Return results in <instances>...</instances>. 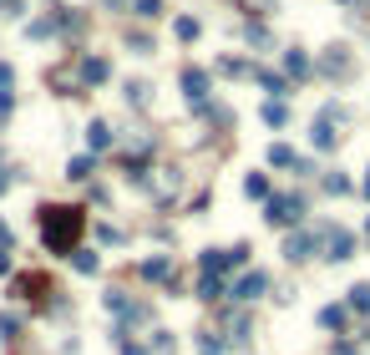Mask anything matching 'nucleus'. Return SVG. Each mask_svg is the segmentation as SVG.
<instances>
[{
	"label": "nucleus",
	"mask_w": 370,
	"mask_h": 355,
	"mask_svg": "<svg viewBox=\"0 0 370 355\" xmlns=\"http://www.w3.org/2000/svg\"><path fill=\"white\" fill-rule=\"evenodd\" d=\"M41 234H46V244L56 254H71V244L81 234V214L76 208H46V214H41Z\"/></svg>",
	"instance_id": "nucleus-1"
},
{
	"label": "nucleus",
	"mask_w": 370,
	"mask_h": 355,
	"mask_svg": "<svg viewBox=\"0 0 370 355\" xmlns=\"http://www.w3.org/2000/svg\"><path fill=\"white\" fill-rule=\"evenodd\" d=\"M299 214H304V198H294V193L269 198V223H299Z\"/></svg>",
	"instance_id": "nucleus-2"
},
{
	"label": "nucleus",
	"mask_w": 370,
	"mask_h": 355,
	"mask_svg": "<svg viewBox=\"0 0 370 355\" xmlns=\"http://www.w3.org/2000/svg\"><path fill=\"white\" fill-rule=\"evenodd\" d=\"M183 87H188V102H203V97H208V76L188 67V71H183Z\"/></svg>",
	"instance_id": "nucleus-3"
},
{
	"label": "nucleus",
	"mask_w": 370,
	"mask_h": 355,
	"mask_svg": "<svg viewBox=\"0 0 370 355\" xmlns=\"http://www.w3.org/2000/svg\"><path fill=\"white\" fill-rule=\"evenodd\" d=\"M350 249H355V239L345 228H330V259H350Z\"/></svg>",
	"instance_id": "nucleus-4"
},
{
	"label": "nucleus",
	"mask_w": 370,
	"mask_h": 355,
	"mask_svg": "<svg viewBox=\"0 0 370 355\" xmlns=\"http://www.w3.org/2000/svg\"><path fill=\"white\" fill-rule=\"evenodd\" d=\"M233 295H238V300H259V295H264V274H244Z\"/></svg>",
	"instance_id": "nucleus-5"
},
{
	"label": "nucleus",
	"mask_w": 370,
	"mask_h": 355,
	"mask_svg": "<svg viewBox=\"0 0 370 355\" xmlns=\"http://www.w3.org/2000/svg\"><path fill=\"white\" fill-rule=\"evenodd\" d=\"M310 249H315V234H294V239L285 244V254H289V259H310Z\"/></svg>",
	"instance_id": "nucleus-6"
},
{
	"label": "nucleus",
	"mask_w": 370,
	"mask_h": 355,
	"mask_svg": "<svg viewBox=\"0 0 370 355\" xmlns=\"http://www.w3.org/2000/svg\"><path fill=\"white\" fill-rule=\"evenodd\" d=\"M219 289H224L219 274H203V279H198V300H219Z\"/></svg>",
	"instance_id": "nucleus-7"
},
{
	"label": "nucleus",
	"mask_w": 370,
	"mask_h": 355,
	"mask_svg": "<svg viewBox=\"0 0 370 355\" xmlns=\"http://www.w3.org/2000/svg\"><path fill=\"white\" fill-rule=\"evenodd\" d=\"M320 325H324V330H340V325H345V309H340V305L320 309Z\"/></svg>",
	"instance_id": "nucleus-8"
},
{
	"label": "nucleus",
	"mask_w": 370,
	"mask_h": 355,
	"mask_svg": "<svg viewBox=\"0 0 370 355\" xmlns=\"http://www.w3.org/2000/svg\"><path fill=\"white\" fill-rule=\"evenodd\" d=\"M102 76H107V61H97V56H92V61L81 67V81H102Z\"/></svg>",
	"instance_id": "nucleus-9"
},
{
	"label": "nucleus",
	"mask_w": 370,
	"mask_h": 355,
	"mask_svg": "<svg viewBox=\"0 0 370 355\" xmlns=\"http://www.w3.org/2000/svg\"><path fill=\"white\" fill-rule=\"evenodd\" d=\"M269 162H279V168H299V158L289 148H269Z\"/></svg>",
	"instance_id": "nucleus-10"
},
{
	"label": "nucleus",
	"mask_w": 370,
	"mask_h": 355,
	"mask_svg": "<svg viewBox=\"0 0 370 355\" xmlns=\"http://www.w3.org/2000/svg\"><path fill=\"white\" fill-rule=\"evenodd\" d=\"M142 274H147V279H167V259H147Z\"/></svg>",
	"instance_id": "nucleus-11"
},
{
	"label": "nucleus",
	"mask_w": 370,
	"mask_h": 355,
	"mask_svg": "<svg viewBox=\"0 0 370 355\" xmlns=\"http://www.w3.org/2000/svg\"><path fill=\"white\" fill-rule=\"evenodd\" d=\"M350 305H355V309H370V284H355V289H350Z\"/></svg>",
	"instance_id": "nucleus-12"
},
{
	"label": "nucleus",
	"mask_w": 370,
	"mask_h": 355,
	"mask_svg": "<svg viewBox=\"0 0 370 355\" xmlns=\"http://www.w3.org/2000/svg\"><path fill=\"white\" fill-rule=\"evenodd\" d=\"M264 122H269V127H279V122H285V107H279V102H264Z\"/></svg>",
	"instance_id": "nucleus-13"
},
{
	"label": "nucleus",
	"mask_w": 370,
	"mask_h": 355,
	"mask_svg": "<svg viewBox=\"0 0 370 355\" xmlns=\"http://www.w3.org/2000/svg\"><path fill=\"white\" fill-rule=\"evenodd\" d=\"M76 269H81V274H97V254H86V249H81V254H76Z\"/></svg>",
	"instance_id": "nucleus-14"
},
{
	"label": "nucleus",
	"mask_w": 370,
	"mask_h": 355,
	"mask_svg": "<svg viewBox=\"0 0 370 355\" xmlns=\"http://www.w3.org/2000/svg\"><path fill=\"white\" fill-rule=\"evenodd\" d=\"M158 11H163V0H137V15H142V20H152Z\"/></svg>",
	"instance_id": "nucleus-15"
},
{
	"label": "nucleus",
	"mask_w": 370,
	"mask_h": 355,
	"mask_svg": "<svg viewBox=\"0 0 370 355\" xmlns=\"http://www.w3.org/2000/svg\"><path fill=\"white\" fill-rule=\"evenodd\" d=\"M178 36H183V41H193V36H198V20L183 15V20H178Z\"/></svg>",
	"instance_id": "nucleus-16"
},
{
	"label": "nucleus",
	"mask_w": 370,
	"mask_h": 355,
	"mask_svg": "<svg viewBox=\"0 0 370 355\" xmlns=\"http://www.w3.org/2000/svg\"><path fill=\"white\" fill-rule=\"evenodd\" d=\"M107 142H112V132H107L102 122H92V148H107Z\"/></svg>",
	"instance_id": "nucleus-17"
},
{
	"label": "nucleus",
	"mask_w": 370,
	"mask_h": 355,
	"mask_svg": "<svg viewBox=\"0 0 370 355\" xmlns=\"http://www.w3.org/2000/svg\"><path fill=\"white\" fill-rule=\"evenodd\" d=\"M285 61H289V71H294V76H304V71H310V61H304V56H299V51H289V56H285Z\"/></svg>",
	"instance_id": "nucleus-18"
},
{
	"label": "nucleus",
	"mask_w": 370,
	"mask_h": 355,
	"mask_svg": "<svg viewBox=\"0 0 370 355\" xmlns=\"http://www.w3.org/2000/svg\"><path fill=\"white\" fill-rule=\"evenodd\" d=\"M264 193H269V183H264V178L254 173V178H249V198H264Z\"/></svg>",
	"instance_id": "nucleus-19"
},
{
	"label": "nucleus",
	"mask_w": 370,
	"mask_h": 355,
	"mask_svg": "<svg viewBox=\"0 0 370 355\" xmlns=\"http://www.w3.org/2000/svg\"><path fill=\"white\" fill-rule=\"evenodd\" d=\"M6 87H11V67H6V61H0V97H11Z\"/></svg>",
	"instance_id": "nucleus-20"
},
{
	"label": "nucleus",
	"mask_w": 370,
	"mask_h": 355,
	"mask_svg": "<svg viewBox=\"0 0 370 355\" xmlns=\"http://www.w3.org/2000/svg\"><path fill=\"white\" fill-rule=\"evenodd\" d=\"M0 244H11V228H6V223H0Z\"/></svg>",
	"instance_id": "nucleus-21"
},
{
	"label": "nucleus",
	"mask_w": 370,
	"mask_h": 355,
	"mask_svg": "<svg viewBox=\"0 0 370 355\" xmlns=\"http://www.w3.org/2000/svg\"><path fill=\"white\" fill-rule=\"evenodd\" d=\"M0 193H6V178H0Z\"/></svg>",
	"instance_id": "nucleus-22"
},
{
	"label": "nucleus",
	"mask_w": 370,
	"mask_h": 355,
	"mask_svg": "<svg viewBox=\"0 0 370 355\" xmlns=\"http://www.w3.org/2000/svg\"><path fill=\"white\" fill-rule=\"evenodd\" d=\"M365 193H370V178H365Z\"/></svg>",
	"instance_id": "nucleus-23"
},
{
	"label": "nucleus",
	"mask_w": 370,
	"mask_h": 355,
	"mask_svg": "<svg viewBox=\"0 0 370 355\" xmlns=\"http://www.w3.org/2000/svg\"><path fill=\"white\" fill-rule=\"evenodd\" d=\"M112 6H117V0H112Z\"/></svg>",
	"instance_id": "nucleus-24"
}]
</instances>
